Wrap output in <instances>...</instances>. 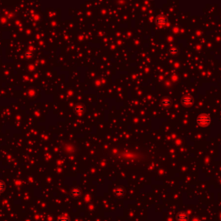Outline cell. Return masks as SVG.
<instances>
[{
    "mask_svg": "<svg viewBox=\"0 0 221 221\" xmlns=\"http://www.w3.org/2000/svg\"><path fill=\"white\" fill-rule=\"evenodd\" d=\"M4 189V184L2 182H0V192H2Z\"/></svg>",
    "mask_w": 221,
    "mask_h": 221,
    "instance_id": "4",
    "label": "cell"
},
{
    "mask_svg": "<svg viewBox=\"0 0 221 221\" xmlns=\"http://www.w3.org/2000/svg\"><path fill=\"white\" fill-rule=\"evenodd\" d=\"M182 103L184 105H191L192 104V98L190 97H186L182 99Z\"/></svg>",
    "mask_w": 221,
    "mask_h": 221,
    "instance_id": "3",
    "label": "cell"
},
{
    "mask_svg": "<svg viewBox=\"0 0 221 221\" xmlns=\"http://www.w3.org/2000/svg\"><path fill=\"white\" fill-rule=\"evenodd\" d=\"M196 121L198 123V124L199 126H202V127H206L209 125V124L211 123V118L207 114H200L199 115Z\"/></svg>",
    "mask_w": 221,
    "mask_h": 221,
    "instance_id": "1",
    "label": "cell"
},
{
    "mask_svg": "<svg viewBox=\"0 0 221 221\" xmlns=\"http://www.w3.org/2000/svg\"><path fill=\"white\" fill-rule=\"evenodd\" d=\"M156 23H158V24H161V25H164L165 23H167V20H166V18L164 17V16H159L157 19H156Z\"/></svg>",
    "mask_w": 221,
    "mask_h": 221,
    "instance_id": "2",
    "label": "cell"
}]
</instances>
